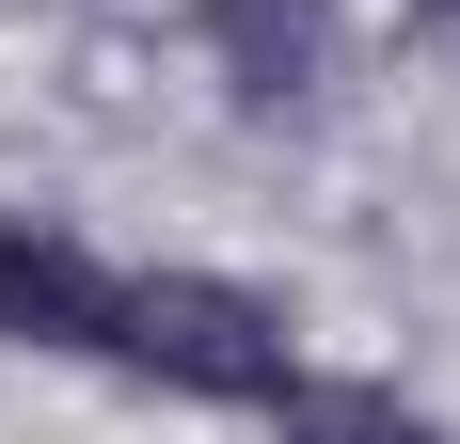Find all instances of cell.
I'll use <instances>...</instances> for the list:
<instances>
[{"label": "cell", "mask_w": 460, "mask_h": 444, "mask_svg": "<svg viewBox=\"0 0 460 444\" xmlns=\"http://www.w3.org/2000/svg\"><path fill=\"white\" fill-rule=\"evenodd\" d=\"M111 381H143V397L175 413H254L318 365V333H302V302L286 286H254V270H207V254H128V286H111Z\"/></svg>", "instance_id": "obj_1"}, {"label": "cell", "mask_w": 460, "mask_h": 444, "mask_svg": "<svg viewBox=\"0 0 460 444\" xmlns=\"http://www.w3.org/2000/svg\"><path fill=\"white\" fill-rule=\"evenodd\" d=\"M190 64L223 80L238 128H302L349 80V0H190Z\"/></svg>", "instance_id": "obj_2"}, {"label": "cell", "mask_w": 460, "mask_h": 444, "mask_svg": "<svg viewBox=\"0 0 460 444\" xmlns=\"http://www.w3.org/2000/svg\"><path fill=\"white\" fill-rule=\"evenodd\" d=\"M111 286H128L111 238H80L64 207H0V365H95Z\"/></svg>", "instance_id": "obj_3"}, {"label": "cell", "mask_w": 460, "mask_h": 444, "mask_svg": "<svg viewBox=\"0 0 460 444\" xmlns=\"http://www.w3.org/2000/svg\"><path fill=\"white\" fill-rule=\"evenodd\" d=\"M254 444H460V429L413 381H381V365H302V381L254 413Z\"/></svg>", "instance_id": "obj_4"}, {"label": "cell", "mask_w": 460, "mask_h": 444, "mask_svg": "<svg viewBox=\"0 0 460 444\" xmlns=\"http://www.w3.org/2000/svg\"><path fill=\"white\" fill-rule=\"evenodd\" d=\"M397 32H429V48H460V0H397Z\"/></svg>", "instance_id": "obj_5"}]
</instances>
